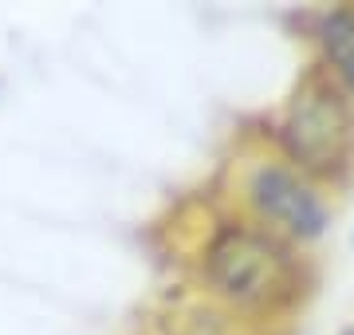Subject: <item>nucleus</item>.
<instances>
[{
    "mask_svg": "<svg viewBox=\"0 0 354 335\" xmlns=\"http://www.w3.org/2000/svg\"><path fill=\"white\" fill-rule=\"evenodd\" d=\"M248 201H252L256 217L295 241H311L327 229V206H323L319 190L283 162H264L252 170Z\"/></svg>",
    "mask_w": 354,
    "mask_h": 335,
    "instance_id": "7ed1b4c3",
    "label": "nucleus"
},
{
    "mask_svg": "<svg viewBox=\"0 0 354 335\" xmlns=\"http://www.w3.org/2000/svg\"><path fill=\"white\" fill-rule=\"evenodd\" d=\"M319 44H323V55H327L335 79L354 87V12L351 8H335V12L323 16Z\"/></svg>",
    "mask_w": 354,
    "mask_h": 335,
    "instance_id": "20e7f679",
    "label": "nucleus"
},
{
    "mask_svg": "<svg viewBox=\"0 0 354 335\" xmlns=\"http://www.w3.org/2000/svg\"><path fill=\"white\" fill-rule=\"evenodd\" d=\"M291 257L256 225H221L205 248V284L232 308H268L291 296Z\"/></svg>",
    "mask_w": 354,
    "mask_h": 335,
    "instance_id": "f03ea898",
    "label": "nucleus"
},
{
    "mask_svg": "<svg viewBox=\"0 0 354 335\" xmlns=\"http://www.w3.org/2000/svg\"><path fill=\"white\" fill-rule=\"evenodd\" d=\"M279 142L291 162H299L311 178H339L354 154V111L342 95L339 79L311 67L291 95Z\"/></svg>",
    "mask_w": 354,
    "mask_h": 335,
    "instance_id": "f257e3e1",
    "label": "nucleus"
}]
</instances>
